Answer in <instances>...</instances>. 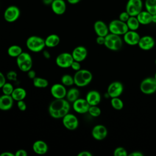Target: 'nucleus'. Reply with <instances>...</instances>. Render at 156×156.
Segmentation results:
<instances>
[{
    "mask_svg": "<svg viewBox=\"0 0 156 156\" xmlns=\"http://www.w3.org/2000/svg\"><path fill=\"white\" fill-rule=\"evenodd\" d=\"M129 156H143V154L139 151H134L130 153V154H129Z\"/></svg>",
    "mask_w": 156,
    "mask_h": 156,
    "instance_id": "nucleus-47",
    "label": "nucleus"
},
{
    "mask_svg": "<svg viewBox=\"0 0 156 156\" xmlns=\"http://www.w3.org/2000/svg\"><path fill=\"white\" fill-rule=\"evenodd\" d=\"M62 119L63 126L68 130H74L79 126V119L77 116L73 113H67Z\"/></svg>",
    "mask_w": 156,
    "mask_h": 156,
    "instance_id": "nucleus-11",
    "label": "nucleus"
},
{
    "mask_svg": "<svg viewBox=\"0 0 156 156\" xmlns=\"http://www.w3.org/2000/svg\"><path fill=\"white\" fill-rule=\"evenodd\" d=\"M13 85L9 82H5L4 85L2 86L1 88L2 91L4 94H7V95H11L13 90H14Z\"/></svg>",
    "mask_w": 156,
    "mask_h": 156,
    "instance_id": "nucleus-35",
    "label": "nucleus"
},
{
    "mask_svg": "<svg viewBox=\"0 0 156 156\" xmlns=\"http://www.w3.org/2000/svg\"><path fill=\"white\" fill-rule=\"evenodd\" d=\"M143 2L142 0H128L126 5V11L132 16H136L143 10Z\"/></svg>",
    "mask_w": 156,
    "mask_h": 156,
    "instance_id": "nucleus-8",
    "label": "nucleus"
},
{
    "mask_svg": "<svg viewBox=\"0 0 156 156\" xmlns=\"http://www.w3.org/2000/svg\"><path fill=\"white\" fill-rule=\"evenodd\" d=\"M152 23L156 24V14L152 15Z\"/></svg>",
    "mask_w": 156,
    "mask_h": 156,
    "instance_id": "nucleus-51",
    "label": "nucleus"
},
{
    "mask_svg": "<svg viewBox=\"0 0 156 156\" xmlns=\"http://www.w3.org/2000/svg\"><path fill=\"white\" fill-rule=\"evenodd\" d=\"M108 132L105 126L102 124H98L93 127L91 130L93 138L96 140H102L106 138Z\"/></svg>",
    "mask_w": 156,
    "mask_h": 156,
    "instance_id": "nucleus-15",
    "label": "nucleus"
},
{
    "mask_svg": "<svg viewBox=\"0 0 156 156\" xmlns=\"http://www.w3.org/2000/svg\"><path fill=\"white\" fill-rule=\"evenodd\" d=\"M130 15L126 12V11H124L122 12L119 15V20H120L121 21L126 23L127 21L129 20V18H130Z\"/></svg>",
    "mask_w": 156,
    "mask_h": 156,
    "instance_id": "nucleus-37",
    "label": "nucleus"
},
{
    "mask_svg": "<svg viewBox=\"0 0 156 156\" xmlns=\"http://www.w3.org/2000/svg\"><path fill=\"white\" fill-rule=\"evenodd\" d=\"M43 56L45 58H46V59L50 58V57H51V54H50V53H49L48 51L44 50V51H43Z\"/></svg>",
    "mask_w": 156,
    "mask_h": 156,
    "instance_id": "nucleus-48",
    "label": "nucleus"
},
{
    "mask_svg": "<svg viewBox=\"0 0 156 156\" xmlns=\"http://www.w3.org/2000/svg\"><path fill=\"white\" fill-rule=\"evenodd\" d=\"M23 52L22 48L16 44H13L7 49V54L10 57L16 58Z\"/></svg>",
    "mask_w": 156,
    "mask_h": 156,
    "instance_id": "nucleus-29",
    "label": "nucleus"
},
{
    "mask_svg": "<svg viewBox=\"0 0 156 156\" xmlns=\"http://www.w3.org/2000/svg\"><path fill=\"white\" fill-rule=\"evenodd\" d=\"M155 64H156V60H155Z\"/></svg>",
    "mask_w": 156,
    "mask_h": 156,
    "instance_id": "nucleus-53",
    "label": "nucleus"
},
{
    "mask_svg": "<svg viewBox=\"0 0 156 156\" xmlns=\"http://www.w3.org/2000/svg\"><path fill=\"white\" fill-rule=\"evenodd\" d=\"M108 27L110 33L118 35H123L129 30L126 23L123 22L119 19L111 21L108 25Z\"/></svg>",
    "mask_w": 156,
    "mask_h": 156,
    "instance_id": "nucleus-6",
    "label": "nucleus"
},
{
    "mask_svg": "<svg viewBox=\"0 0 156 156\" xmlns=\"http://www.w3.org/2000/svg\"><path fill=\"white\" fill-rule=\"evenodd\" d=\"M90 104L88 103L85 98H79L73 102V108L77 113L84 114L88 113Z\"/></svg>",
    "mask_w": 156,
    "mask_h": 156,
    "instance_id": "nucleus-13",
    "label": "nucleus"
},
{
    "mask_svg": "<svg viewBox=\"0 0 156 156\" xmlns=\"http://www.w3.org/2000/svg\"><path fill=\"white\" fill-rule=\"evenodd\" d=\"M0 96H1V95H0Z\"/></svg>",
    "mask_w": 156,
    "mask_h": 156,
    "instance_id": "nucleus-54",
    "label": "nucleus"
},
{
    "mask_svg": "<svg viewBox=\"0 0 156 156\" xmlns=\"http://www.w3.org/2000/svg\"><path fill=\"white\" fill-rule=\"evenodd\" d=\"M50 92L54 99H63L66 97L67 90L62 83H56L52 85Z\"/></svg>",
    "mask_w": 156,
    "mask_h": 156,
    "instance_id": "nucleus-12",
    "label": "nucleus"
},
{
    "mask_svg": "<svg viewBox=\"0 0 156 156\" xmlns=\"http://www.w3.org/2000/svg\"><path fill=\"white\" fill-rule=\"evenodd\" d=\"M27 92L26 90L22 87H17L14 88L11 96L14 101H19L24 100L26 97Z\"/></svg>",
    "mask_w": 156,
    "mask_h": 156,
    "instance_id": "nucleus-26",
    "label": "nucleus"
},
{
    "mask_svg": "<svg viewBox=\"0 0 156 156\" xmlns=\"http://www.w3.org/2000/svg\"><path fill=\"white\" fill-rule=\"evenodd\" d=\"M70 108V102L65 98L55 99L48 107V113L52 118L58 119L68 113Z\"/></svg>",
    "mask_w": 156,
    "mask_h": 156,
    "instance_id": "nucleus-1",
    "label": "nucleus"
},
{
    "mask_svg": "<svg viewBox=\"0 0 156 156\" xmlns=\"http://www.w3.org/2000/svg\"><path fill=\"white\" fill-rule=\"evenodd\" d=\"M6 82V77L4 75V74L0 71V88L2 87L4 83Z\"/></svg>",
    "mask_w": 156,
    "mask_h": 156,
    "instance_id": "nucleus-43",
    "label": "nucleus"
},
{
    "mask_svg": "<svg viewBox=\"0 0 156 156\" xmlns=\"http://www.w3.org/2000/svg\"><path fill=\"white\" fill-rule=\"evenodd\" d=\"M154 78L156 79V73H155V75H154Z\"/></svg>",
    "mask_w": 156,
    "mask_h": 156,
    "instance_id": "nucleus-52",
    "label": "nucleus"
},
{
    "mask_svg": "<svg viewBox=\"0 0 156 156\" xmlns=\"http://www.w3.org/2000/svg\"><path fill=\"white\" fill-rule=\"evenodd\" d=\"M74 61L71 53L65 52L59 54L55 58L56 65L61 68H70Z\"/></svg>",
    "mask_w": 156,
    "mask_h": 156,
    "instance_id": "nucleus-9",
    "label": "nucleus"
},
{
    "mask_svg": "<svg viewBox=\"0 0 156 156\" xmlns=\"http://www.w3.org/2000/svg\"><path fill=\"white\" fill-rule=\"evenodd\" d=\"M67 2L70 4H76L80 2L81 0H66Z\"/></svg>",
    "mask_w": 156,
    "mask_h": 156,
    "instance_id": "nucleus-49",
    "label": "nucleus"
},
{
    "mask_svg": "<svg viewBox=\"0 0 156 156\" xmlns=\"http://www.w3.org/2000/svg\"><path fill=\"white\" fill-rule=\"evenodd\" d=\"M32 150L38 155H44L48 151V146L43 140H36L32 144Z\"/></svg>",
    "mask_w": 156,
    "mask_h": 156,
    "instance_id": "nucleus-22",
    "label": "nucleus"
},
{
    "mask_svg": "<svg viewBox=\"0 0 156 156\" xmlns=\"http://www.w3.org/2000/svg\"><path fill=\"white\" fill-rule=\"evenodd\" d=\"M27 77L30 79H32V80H33L37 76H36V72L32 69H30V70H29L27 72Z\"/></svg>",
    "mask_w": 156,
    "mask_h": 156,
    "instance_id": "nucleus-42",
    "label": "nucleus"
},
{
    "mask_svg": "<svg viewBox=\"0 0 156 156\" xmlns=\"http://www.w3.org/2000/svg\"><path fill=\"white\" fill-rule=\"evenodd\" d=\"M0 156H15V154L9 151H4L0 154Z\"/></svg>",
    "mask_w": 156,
    "mask_h": 156,
    "instance_id": "nucleus-46",
    "label": "nucleus"
},
{
    "mask_svg": "<svg viewBox=\"0 0 156 156\" xmlns=\"http://www.w3.org/2000/svg\"><path fill=\"white\" fill-rule=\"evenodd\" d=\"M27 152L23 149H18L15 153V156H27Z\"/></svg>",
    "mask_w": 156,
    "mask_h": 156,
    "instance_id": "nucleus-41",
    "label": "nucleus"
},
{
    "mask_svg": "<svg viewBox=\"0 0 156 156\" xmlns=\"http://www.w3.org/2000/svg\"><path fill=\"white\" fill-rule=\"evenodd\" d=\"M123 91V85L121 82L115 81L112 82L107 88V94L110 98L119 97Z\"/></svg>",
    "mask_w": 156,
    "mask_h": 156,
    "instance_id": "nucleus-14",
    "label": "nucleus"
},
{
    "mask_svg": "<svg viewBox=\"0 0 156 156\" xmlns=\"http://www.w3.org/2000/svg\"><path fill=\"white\" fill-rule=\"evenodd\" d=\"M20 16V10L16 5H10L4 12V18L8 23L16 21Z\"/></svg>",
    "mask_w": 156,
    "mask_h": 156,
    "instance_id": "nucleus-10",
    "label": "nucleus"
},
{
    "mask_svg": "<svg viewBox=\"0 0 156 156\" xmlns=\"http://www.w3.org/2000/svg\"><path fill=\"white\" fill-rule=\"evenodd\" d=\"M60 81H61V83L63 85H64L65 87H69L74 84L73 76L68 74L63 75L61 77Z\"/></svg>",
    "mask_w": 156,
    "mask_h": 156,
    "instance_id": "nucleus-32",
    "label": "nucleus"
},
{
    "mask_svg": "<svg viewBox=\"0 0 156 156\" xmlns=\"http://www.w3.org/2000/svg\"><path fill=\"white\" fill-rule=\"evenodd\" d=\"M73 70L75 71H77L79 70H80L81 69V65H80V62L74 60L71 65L70 67Z\"/></svg>",
    "mask_w": 156,
    "mask_h": 156,
    "instance_id": "nucleus-38",
    "label": "nucleus"
},
{
    "mask_svg": "<svg viewBox=\"0 0 156 156\" xmlns=\"http://www.w3.org/2000/svg\"><path fill=\"white\" fill-rule=\"evenodd\" d=\"M17 107L18 109L20 111H25L27 108V105L26 102L24 101V100H21L19 101H17Z\"/></svg>",
    "mask_w": 156,
    "mask_h": 156,
    "instance_id": "nucleus-39",
    "label": "nucleus"
},
{
    "mask_svg": "<svg viewBox=\"0 0 156 156\" xmlns=\"http://www.w3.org/2000/svg\"><path fill=\"white\" fill-rule=\"evenodd\" d=\"M138 45L141 49L149 51L154 48L155 45V40L151 36L144 35L140 37Z\"/></svg>",
    "mask_w": 156,
    "mask_h": 156,
    "instance_id": "nucleus-18",
    "label": "nucleus"
},
{
    "mask_svg": "<svg viewBox=\"0 0 156 156\" xmlns=\"http://www.w3.org/2000/svg\"><path fill=\"white\" fill-rule=\"evenodd\" d=\"M77 156H92V154L88 151H82L77 154Z\"/></svg>",
    "mask_w": 156,
    "mask_h": 156,
    "instance_id": "nucleus-45",
    "label": "nucleus"
},
{
    "mask_svg": "<svg viewBox=\"0 0 156 156\" xmlns=\"http://www.w3.org/2000/svg\"><path fill=\"white\" fill-rule=\"evenodd\" d=\"M51 7L52 11L57 15L64 14L66 10V4L64 0H54Z\"/></svg>",
    "mask_w": 156,
    "mask_h": 156,
    "instance_id": "nucleus-19",
    "label": "nucleus"
},
{
    "mask_svg": "<svg viewBox=\"0 0 156 156\" xmlns=\"http://www.w3.org/2000/svg\"><path fill=\"white\" fill-rule=\"evenodd\" d=\"M43 2L45 5H51L54 0H42Z\"/></svg>",
    "mask_w": 156,
    "mask_h": 156,
    "instance_id": "nucleus-50",
    "label": "nucleus"
},
{
    "mask_svg": "<svg viewBox=\"0 0 156 156\" xmlns=\"http://www.w3.org/2000/svg\"><path fill=\"white\" fill-rule=\"evenodd\" d=\"M16 62L19 69L23 72L27 73L32 68V57L30 54L26 52L23 51L16 58Z\"/></svg>",
    "mask_w": 156,
    "mask_h": 156,
    "instance_id": "nucleus-4",
    "label": "nucleus"
},
{
    "mask_svg": "<svg viewBox=\"0 0 156 156\" xmlns=\"http://www.w3.org/2000/svg\"><path fill=\"white\" fill-rule=\"evenodd\" d=\"M113 154L115 156H127V152L124 148L122 147H118L115 149Z\"/></svg>",
    "mask_w": 156,
    "mask_h": 156,
    "instance_id": "nucleus-36",
    "label": "nucleus"
},
{
    "mask_svg": "<svg viewBox=\"0 0 156 156\" xmlns=\"http://www.w3.org/2000/svg\"><path fill=\"white\" fill-rule=\"evenodd\" d=\"M74 60L82 62L85 60L88 55L87 48L83 46H78L74 48L71 52Z\"/></svg>",
    "mask_w": 156,
    "mask_h": 156,
    "instance_id": "nucleus-17",
    "label": "nucleus"
},
{
    "mask_svg": "<svg viewBox=\"0 0 156 156\" xmlns=\"http://www.w3.org/2000/svg\"><path fill=\"white\" fill-rule=\"evenodd\" d=\"M111 105L112 107L117 110H121L124 107V103L118 97L112 98L111 99Z\"/></svg>",
    "mask_w": 156,
    "mask_h": 156,
    "instance_id": "nucleus-33",
    "label": "nucleus"
},
{
    "mask_svg": "<svg viewBox=\"0 0 156 156\" xmlns=\"http://www.w3.org/2000/svg\"><path fill=\"white\" fill-rule=\"evenodd\" d=\"M127 26L128 27L129 30H136L140 25L136 16H130L129 20L126 22Z\"/></svg>",
    "mask_w": 156,
    "mask_h": 156,
    "instance_id": "nucleus-30",
    "label": "nucleus"
},
{
    "mask_svg": "<svg viewBox=\"0 0 156 156\" xmlns=\"http://www.w3.org/2000/svg\"><path fill=\"white\" fill-rule=\"evenodd\" d=\"M88 113L93 117H98L101 113V110L98 105H90Z\"/></svg>",
    "mask_w": 156,
    "mask_h": 156,
    "instance_id": "nucleus-34",
    "label": "nucleus"
},
{
    "mask_svg": "<svg viewBox=\"0 0 156 156\" xmlns=\"http://www.w3.org/2000/svg\"><path fill=\"white\" fill-rule=\"evenodd\" d=\"M141 91L145 94H151L156 91V79L149 77L143 79L140 85Z\"/></svg>",
    "mask_w": 156,
    "mask_h": 156,
    "instance_id": "nucleus-7",
    "label": "nucleus"
},
{
    "mask_svg": "<svg viewBox=\"0 0 156 156\" xmlns=\"http://www.w3.org/2000/svg\"><path fill=\"white\" fill-rule=\"evenodd\" d=\"M74 84L77 87H83L88 85L93 79V74L91 71L86 69H80L76 71L73 76Z\"/></svg>",
    "mask_w": 156,
    "mask_h": 156,
    "instance_id": "nucleus-2",
    "label": "nucleus"
},
{
    "mask_svg": "<svg viewBox=\"0 0 156 156\" xmlns=\"http://www.w3.org/2000/svg\"><path fill=\"white\" fill-rule=\"evenodd\" d=\"M46 47L48 48H54L58 46L60 42V38L57 34H52L46 37L44 39Z\"/></svg>",
    "mask_w": 156,
    "mask_h": 156,
    "instance_id": "nucleus-24",
    "label": "nucleus"
},
{
    "mask_svg": "<svg viewBox=\"0 0 156 156\" xmlns=\"http://www.w3.org/2000/svg\"><path fill=\"white\" fill-rule=\"evenodd\" d=\"M80 97V91L77 88L73 87L67 90L66 99L69 102L73 103L76 100H77Z\"/></svg>",
    "mask_w": 156,
    "mask_h": 156,
    "instance_id": "nucleus-27",
    "label": "nucleus"
},
{
    "mask_svg": "<svg viewBox=\"0 0 156 156\" xmlns=\"http://www.w3.org/2000/svg\"><path fill=\"white\" fill-rule=\"evenodd\" d=\"M96 43L99 45H104L105 43V37L98 36L96 38Z\"/></svg>",
    "mask_w": 156,
    "mask_h": 156,
    "instance_id": "nucleus-44",
    "label": "nucleus"
},
{
    "mask_svg": "<svg viewBox=\"0 0 156 156\" xmlns=\"http://www.w3.org/2000/svg\"><path fill=\"white\" fill-rule=\"evenodd\" d=\"M136 18L140 24L147 25L152 23V15L146 10H142L137 15Z\"/></svg>",
    "mask_w": 156,
    "mask_h": 156,
    "instance_id": "nucleus-25",
    "label": "nucleus"
},
{
    "mask_svg": "<svg viewBox=\"0 0 156 156\" xmlns=\"http://www.w3.org/2000/svg\"><path fill=\"white\" fill-rule=\"evenodd\" d=\"M144 5L146 10L151 15L156 14V0H145Z\"/></svg>",
    "mask_w": 156,
    "mask_h": 156,
    "instance_id": "nucleus-31",
    "label": "nucleus"
},
{
    "mask_svg": "<svg viewBox=\"0 0 156 156\" xmlns=\"http://www.w3.org/2000/svg\"><path fill=\"white\" fill-rule=\"evenodd\" d=\"M140 36L136 30H129L123 35V39L126 43L130 46H135L138 44L140 39Z\"/></svg>",
    "mask_w": 156,
    "mask_h": 156,
    "instance_id": "nucleus-16",
    "label": "nucleus"
},
{
    "mask_svg": "<svg viewBox=\"0 0 156 156\" xmlns=\"http://www.w3.org/2000/svg\"><path fill=\"white\" fill-rule=\"evenodd\" d=\"M14 100L11 95L2 94L0 96V110L7 111L10 110L13 105Z\"/></svg>",
    "mask_w": 156,
    "mask_h": 156,
    "instance_id": "nucleus-21",
    "label": "nucleus"
},
{
    "mask_svg": "<svg viewBox=\"0 0 156 156\" xmlns=\"http://www.w3.org/2000/svg\"><path fill=\"white\" fill-rule=\"evenodd\" d=\"M32 82L34 86L38 88H46L49 85L48 80L41 77L36 76L32 80Z\"/></svg>",
    "mask_w": 156,
    "mask_h": 156,
    "instance_id": "nucleus-28",
    "label": "nucleus"
},
{
    "mask_svg": "<svg viewBox=\"0 0 156 156\" xmlns=\"http://www.w3.org/2000/svg\"><path fill=\"white\" fill-rule=\"evenodd\" d=\"M85 99L90 105H98L101 101V96L98 91L91 90L86 94Z\"/></svg>",
    "mask_w": 156,
    "mask_h": 156,
    "instance_id": "nucleus-23",
    "label": "nucleus"
},
{
    "mask_svg": "<svg viewBox=\"0 0 156 156\" xmlns=\"http://www.w3.org/2000/svg\"><path fill=\"white\" fill-rule=\"evenodd\" d=\"M104 46L111 51H118L122 46V40L120 35L109 33L105 37Z\"/></svg>",
    "mask_w": 156,
    "mask_h": 156,
    "instance_id": "nucleus-5",
    "label": "nucleus"
},
{
    "mask_svg": "<svg viewBox=\"0 0 156 156\" xmlns=\"http://www.w3.org/2000/svg\"><path fill=\"white\" fill-rule=\"evenodd\" d=\"M94 30L98 36L105 37L109 34L108 26L102 21L98 20L95 21L93 25Z\"/></svg>",
    "mask_w": 156,
    "mask_h": 156,
    "instance_id": "nucleus-20",
    "label": "nucleus"
},
{
    "mask_svg": "<svg viewBox=\"0 0 156 156\" xmlns=\"http://www.w3.org/2000/svg\"><path fill=\"white\" fill-rule=\"evenodd\" d=\"M7 77L10 80H16L17 77V74L14 71H10L7 73Z\"/></svg>",
    "mask_w": 156,
    "mask_h": 156,
    "instance_id": "nucleus-40",
    "label": "nucleus"
},
{
    "mask_svg": "<svg viewBox=\"0 0 156 156\" xmlns=\"http://www.w3.org/2000/svg\"><path fill=\"white\" fill-rule=\"evenodd\" d=\"M26 44L27 49L33 52H40L46 47L44 39L37 35H32L28 37Z\"/></svg>",
    "mask_w": 156,
    "mask_h": 156,
    "instance_id": "nucleus-3",
    "label": "nucleus"
}]
</instances>
